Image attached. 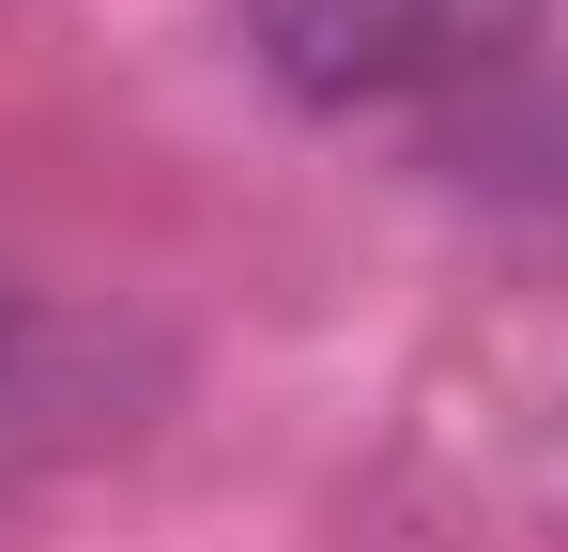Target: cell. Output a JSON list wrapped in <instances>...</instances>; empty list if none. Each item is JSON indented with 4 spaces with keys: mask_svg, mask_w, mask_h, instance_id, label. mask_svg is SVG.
<instances>
[{
    "mask_svg": "<svg viewBox=\"0 0 568 552\" xmlns=\"http://www.w3.org/2000/svg\"><path fill=\"white\" fill-rule=\"evenodd\" d=\"M538 16L554 0H246V62L292 108L354 123V108H415V92H462L491 62H523Z\"/></svg>",
    "mask_w": 568,
    "mask_h": 552,
    "instance_id": "obj_1",
    "label": "cell"
},
{
    "mask_svg": "<svg viewBox=\"0 0 568 552\" xmlns=\"http://www.w3.org/2000/svg\"><path fill=\"white\" fill-rule=\"evenodd\" d=\"M31 399H47V307L0 276V415H31Z\"/></svg>",
    "mask_w": 568,
    "mask_h": 552,
    "instance_id": "obj_2",
    "label": "cell"
}]
</instances>
